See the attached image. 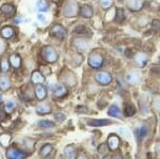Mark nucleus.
<instances>
[{"label": "nucleus", "mask_w": 160, "mask_h": 159, "mask_svg": "<svg viewBox=\"0 0 160 159\" xmlns=\"http://www.w3.org/2000/svg\"><path fill=\"white\" fill-rule=\"evenodd\" d=\"M94 14V11H93L92 7L89 6V4H84V6L80 7V11H79V15L82 17V18H91Z\"/></svg>", "instance_id": "dca6fc26"}, {"label": "nucleus", "mask_w": 160, "mask_h": 159, "mask_svg": "<svg viewBox=\"0 0 160 159\" xmlns=\"http://www.w3.org/2000/svg\"><path fill=\"white\" fill-rule=\"evenodd\" d=\"M62 77V81L65 86H69V87H74L75 84L77 83V78L75 76V74L71 71H66L65 73H63L61 75Z\"/></svg>", "instance_id": "6e6552de"}, {"label": "nucleus", "mask_w": 160, "mask_h": 159, "mask_svg": "<svg viewBox=\"0 0 160 159\" xmlns=\"http://www.w3.org/2000/svg\"><path fill=\"white\" fill-rule=\"evenodd\" d=\"M112 124V122L110 120L107 119H97V120H90L88 122V125L93 127H102V126H107V125Z\"/></svg>", "instance_id": "aec40b11"}, {"label": "nucleus", "mask_w": 160, "mask_h": 159, "mask_svg": "<svg viewBox=\"0 0 160 159\" xmlns=\"http://www.w3.org/2000/svg\"><path fill=\"white\" fill-rule=\"evenodd\" d=\"M108 150H109V147H106V144H102V145H100V147H98V152H99L100 154H102V153L107 154Z\"/></svg>", "instance_id": "79ce46f5"}, {"label": "nucleus", "mask_w": 160, "mask_h": 159, "mask_svg": "<svg viewBox=\"0 0 160 159\" xmlns=\"http://www.w3.org/2000/svg\"><path fill=\"white\" fill-rule=\"evenodd\" d=\"M88 63L94 70H98L104 65V57L98 51H93L90 53L89 59H88Z\"/></svg>", "instance_id": "20e7f679"}, {"label": "nucleus", "mask_w": 160, "mask_h": 159, "mask_svg": "<svg viewBox=\"0 0 160 159\" xmlns=\"http://www.w3.org/2000/svg\"><path fill=\"white\" fill-rule=\"evenodd\" d=\"M15 34V30L13 27H10V26H4V27L1 28L0 30V35H1L2 38L4 40H10L14 37Z\"/></svg>", "instance_id": "2eb2a0df"}, {"label": "nucleus", "mask_w": 160, "mask_h": 159, "mask_svg": "<svg viewBox=\"0 0 160 159\" xmlns=\"http://www.w3.org/2000/svg\"><path fill=\"white\" fill-rule=\"evenodd\" d=\"M125 114L127 115V117H132L133 114L136 113V107L135 105H132L131 102H128V104L125 105Z\"/></svg>", "instance_id": "7c9ffc66"}, {"label": "nucleus", "mask_w": 160, "mask_h": 159, "mask_svg": "<svg viewBox=\"0 0 160 159\" xmlns=\"http://www.w3.org/2000/svg\"><path fill=\"white\" fill-rule=\"evenodd\" d=\"M52 150H53L52 145L49 144V143H47V144L43 145V147H41L40 152H38V155H40V157L42 159H45L50 155L51 152H52Z\"/></svg>", "instance_id": "4be33fe9"}, {"label": "nucleus", "mask_w": 160, "mask_h": 159, "mask_svg": "<svg viewBox=\"0 0 160 159\" xmlns=\"http://www.w3.org/2000/svg\"><path fill=\"white\" fill-rule=\"evenodd\" d=\"M37 7L38 10L40 12H47L49 11V6L47 4V2L45 1V0H38L37 1Z\"/></svg>", "instance_id": "c756f323"}, {"label": "nucleus", "mask_w": 160, "mask_h": 159, "mask_svg": "<svg viewBox=\"0 0 160 159\" xmlns=\"http://www.w3.org/2000/svg\"><path fill=\"white\" fill-rule=\"evenodd\" d=\"M108 114H109L110 117H118V119H121V117H122V112H121L120 108H118L117 105H111V107L109 108V111H108Z\"/></svg>", "instance_id": "a878e982"}, {"label": "nucleus", "mask_w": 160, "mask_h": 159, "mask_svg": "<svg viewBox=\"0 0 160 159\" xmlns=\"http://www.w3.org/2000/svg\"><path fill=\"white\" fill-rule=\"evenodd\" d=\"M73 60H74L75 65L79 66L80 64H81L82 62H83V57H82L81 53L77 52V53H75V55L73 56Z\"/></svg>", "instance_id": "72a5a7b5"}, {"label": "nucleus", "mask_w": 160, "mask_h": 159, "mask_svg": "<svg viewBox=\"0 0 160 159\" xmlns=\"http://www.w3.org/2000/svg\"><path fill=\"white\" fill-rule=\"evenodd\" d=\"M145 0H127V7L130 11L139 12L143 9Z\"/></svg>", "instance_id": "9d476101"}, {"label": "nucleus", "mask_w": 160, "mask_h": 159, "mask_svg": "<svg viewBox=\"0 0 160 159\" xmlns=\"http://www.w3.org/2000/svg\"><path fill=\"white\" fill-rule=\"evenodd\" d=\"M0 11H1L2 14L6 15V16H8V17H13V16H15V14H16V10H15V7L10 3L3 4V6L0 7Z\"/></svg>", "instance_id": "6ab92c4d"}, {"label": "nucleus", "mask_w": 160, "mask_h": 159, "mask_svg": "<svg viewBox=\"0 0 160 159\" xmlns=\"http://www.w3.org/2000/svg\"><path fill=\"white\" fill-rule=\"evenodd\" d=\"M152 27H153L154 31H159L160 30V20L154 19L153 22H152Z\"/></svg>", "instance_id": "58836bf2"}, {"label": "nucleus", "mask_w": 160, "mask_h": 159, "mask_svg": "<svg viewBox=\"0 0 160 159\" xmlns=\"http://www.w3.org/2000/svg\"><path fill=\"white\" fill-rule=\"evenodd\" d=\"M41 73L43 74L44 77H48L51 74V70L48 66H46V65H42L41 66V70H40Z\"/></svg>", "instance_id": "c9c22d12"}, {"label": "nucleus", "mask_w": 160, "mask_h": 159, "mask_svg": "<svg viewBox=\"0 0 160 159\" xmlns=\"http://www.w3.org/2000/svg\"><path fill=\"white\" fill-rule=\"evenodd\" d=\"M74 47L79 52H83V51L89 49V43H88L86 38L78 37L74 41Z\"/></svg>", "instance_id": "9b49d317"}, {"label": "nucleus", "mask_w": 160, "mask_h": 159, "mask_svg": "<svg viewBox=\"0 0 160 159\" xmlns=\"http://www.w3.org/2000/svg\"><path fill=\"white\" fill-rule=\"evenodd\" d=\"M11 86H12V82L9 76L6 75V74L0 76V90H1L2 92H6L8 90H10Z\"/></svg>", "instance_id": "f3484780"}, {"label": "nucleus", "mask_w": 160, "mask_h": 159, "mask_svg": "<svg viewBox=\"0 0 160 159\" xmlns=\"http://www.w3.org/2000/svg\"><path fill=\"white\" fill-rule=\"evenodd\" d=\"M34 94L38 101L43 102L47 97V89L44 84H37L34 88Z\"/></svg>", "instance_id": "ddd939ff"}, {"label": "nucleus", "mask_w": 160, "mask_h": 159, "mask_svg": "<svg viewBox=\"0 0 160 159\" xmlns=\"http://www.w3.org/2000/svg\"><path fill=\"white\" fill-rule=\"evenodd\" d=\"M31 82L34 86L37 84H43L45 82V77L40 71H34L31 74Z\"/></svg>", "instance_id": "4468645a"}, {"label": "nucleus", "mask_w": 160, "mask_h": 159, "mask_svg": "<svg viewBox=\"0 0 160 159\" xmlns=\"http://www.w3.org/2000/svg\"><path fill=\"white\" fill-rule=\"evenodd\" d=\"M7 50V43L4 38L0 37V56H2Z\"/></svg>", "instance_id": "e433bc0d"}, {"label": "nucleus", "mask_w": 160, "mask_h": 159, "mask_svg": "<svg viewBox=\"0 0 160 159\" xmlns=\"http://www.w3.org/2000/svg\"><path fill=\"white\" fill-rule=\"evenodd\" d=\"M6 119H7V112L4 111V109H2L0 107V122L4 121Z\"/></svg>", "instance_id": "a19ab883"}, {"label": "nucleus", "mask_w": 160, "mask_h": 159, "mask_svg": "<svg viewBox=\"0 0 160 159\" xmlns=\"http://www.w3.org/2000/svg\"><path fill=\"white\" fill-rule=\"evenodd\" d=\"M41 55L44 61H46L47 63H56L59 60V53L57 52V50L52 46L46 45L41 49Z\"/></svg>", "instance_id": "f257e3e1"}, {"label": "nucleus", "mask_w": 160, "mask_h": 159, "mask_svg": "<svg viewBox=\"0 0 160 159\" xmlns=\"http://www.w3.org/2000/svg\"><path fill=\"white\" fill-rule=\"evenodd\" d=\"M6 157L7 159H26L28 157V153L15 145H10L7 148Z\"/></svg>", "instance_id": "7ed1b4c3"}, {"label": "nucleus", "mask_w": 160, "mask_h": 159, "mask_svg": "<svg viewBox=\"0 0 160 159\" xmlns=\"http://www.w3.org/2000/svg\"><path fill=\"white\" fill-rule=\"evenodd\" d=\"M157 152L160 154V142L158 143V145H157Z\"/></svg>", "instance_id": "09e8293b"}, {"label": "nucleus", "mask_w": 160, "mask_h": 159, "mask_svg": "<svg viewBox=\"0 0 160 159\" xmlns=\"http://www.w3.org/2000/svg\"><path fill=\"white\" fill-rule=\"evenodd\" d=\"M86 30L87 29L83 25H80L76 28V29H75V32H76L77 34H84V33H86Z\"/></svg>", "instance_id": "ea45409f"}, {"label": "nucleus", "mask_w": 160, "mask_h": 159, "mask_svg": "<svg viewBox=\"0 0 160 159\" xmlns=\"http://www.w3.org/2000/svg\"><path fill=\"white\" fill-rule=\"evenodd\" d=\"M38 126L43 129H49V128H53L56 126V124L50 120H40L38 122Z\"/></svg>", "instance_id": "bb28decb"}, {"label": "nucleus", "mask_w": 160, "mask_h": 159, "mask_svg": "<svg viewBox=\"0 0 160 159\" xmlns=\"http://www.w3.org/2000/svg\"><path fill=\"white\" fill-rule=\"evenodd\" d=\"M80 11V7L78 4V2L75 1V0H68L64 6V16L68 17V18H74L77 15L79 14Z\"/></svg>", "instance_id": "f03ea898"}, {"label": "nucleus", "mask_w": 160, "mask_h": 159, "mask_svg": "<svg viewBox=\"0 0 160 159\" xmlns=\"http://www.w3.org/2000/svg\"><path fill=\"white\" fill-rule=\"evenodd\" d=\"M38 19L40 20L41 22H46V16L43 13H40V14L38 15Z\"/></svg>", "instance_id": "37998d69"}, {"label": "nucleus", "mask_w": 160, "mask_h": 159, "mask_svg": "<svg viewBox=\"0 0 160 159\" xmlns=\"http://www.w3.org/2000/svg\"><path fill=\"white\" fill-rule=\"evenodd\" d=\"M110 159H122V157H121L120 154H114V155L111 156Z\"/></svg>", "instance_id": "49530a36"}, {"label": "nucleus", "mask_w": 160, "mask_h": 159, "mask_svg": "<svg viewBox=\"0 0 160 159\" xmlns=\"http://www.w3.org/2000/svg\"><path fill=\"white\" fill-rule=\"evenodd\" d=\"M9 61H10V64H11L14 68H16V70H18V68H20V66H22V58H20L17 53H13V55L10 56Z\"/></svg>", "instance_id": "5701e85b"}, {"label": "nucleus", "mask_w": 160, "mask_h": 159, "mask_svg": "<svg viewBox=\"0 0 160 159\" xmlns=\"http://www.w3.org/2000/svg\"><path fill=\"white\" fill-rule=\"evenodd\" d=\"M11 140H12V136L8 132H3V134L0 135V145L3 147H9L11 144Z\"/></svg>", "instance_id": "b1692460"}, {"label": "nucleus", "mask_w": 160, "mask_h": 159, "mask_svg": "<svg viewBox=\"0 0 160 159\" xmlns=\"http://www.w3.org/2000/svg\"><path fill=\"white\" fill-rule=\"evenodd\" d=\"M99 4L102 10H109L113 6V0H100Z\"/></svg>", "instance_id": "2f4dec72"}, {"label": "nucleus", "mask_w": 160, "mask_h": 159, "mask_svg": "<svg viewBox=\"0 0 160 159\" xmlns=\"http://www.w3.org/2000/svg\"><path fill=\"white\" fill-rule=\"evenodd\" d=\"M135 61H136V63L138 64V66L143 67V66H145L146 63H148V55H145L144 52H138L135 56Z\"/></svg>", "instance_id": "412c9836"}, {"label": "nucleus", "mask_w": 160, "mask_h": 159, "mask_svg": "<svg viewBox=\"0 0 160 159\" xmlns=\"http://www.w3.org/2000/svg\"><path fill=\"white\" fill-rule=\"evenodd\" d=\"M15 109V102L10 101V102H7L6 105H4V111L7 112V113H11L13 112V110Z\"/></svg>", "instance_id": "473e14b6"}, {"label": "nucleus", "mask_w": 160, "mask_h": 159, "mask_svg": "<svg viewBox=\"0 0 160 159\" xmlns=\"http://www.w3.org/2000/svg\"><path fill=\"white\" fill-rule=\"evenodd\" d=\"M112 75L106 71H99L95 74V80L102 86H108L112 81Z\"/></svg>", "instance_id": "39448f33"}, {"label": "nucleus", "mask_w": 160, "mask_h": 159, "mask_svg": "<svg viewBox=\"0 0 160 159\" xmlns=\"http://www.w3.org/2000/svg\"><path fill=\"white\" fill-rule=\"evenodd\" d=\"M68 87L65 86L64 83H57L52 87V93L53 96L59 97V98H62L68 94Z\"/></svg>", "instance_id": "1a4fd4ad"}, {"label": "nucleus", "mask_w": 160, "mask_h": 159, "mask_svg": "<svg viewBox=\"0 0 160 159\" xmlns=\"http://www.w3.org/2000/svg\"><path fill=\"white\" fill-rule=\"evenodd\" d=\"M10 67H11V64H10L9 59L3 58L0 60V72L2 74H7L10 71Z\"/></svg>", "instance_id": "cd10ccee"}, {"label": "nucleus", "mask_w": 160, "mask_h": 159, "mask_svg": "<svg viewBox=\"0 0 160 159\" xmlns=\"http://www.w3.org/2000/svg\"><path fill=\"white\" fill-rule=\"evenodd\" d=\"M154 105H155V107H156L157 109L160 110V97H156V98H155Z\"/></svg>", "instance_id": "c03bdc74"}, {"label": "nucleus", "mask_w": 160, "mask_h": 159, "mask_svg": "<svg viewBox=\"0 0 160 159\" xmlns=\"http://www.w3.org/2000/svg\"><path fill=\"white\" fill-rule=\"evenodd\" d=\"M107 145L109 147V150L111 151H115L118 148V145H120V139L117 135H110L109 138H108L107 141Z\"/></svg>", "instance_id": "a211bd4d"}, {"label": "nucleus", "mask_w": 160, "mask_h": 159, "mask_svg": "<svg viewBox=\"0 0 160 159\" xmlns=\"http://www.w3.org/2000/svg\"><path fill=\"white\" fill-rule=\"evenodd\" d=\"M76 159H89V158H88L87 157V156L86 155H84V154H79V155L78 156H77V158Z\"/></svg>", "instance_id": "a18cd8bd"}, {"label": "nucleus", "mask_w": 160, "mask_h": 159, "mask_svg": "<svg viewBox=\"0 0 160 159\" xmlns=\"http://www.w3.org/2000/svg\"><path fill=\"white\" fill-rule=\"evenodd\" d=\"M51 110H52L51 104H50V102H40V104L37 106V108H35L37 113L40 114V115H46V114L50 113Z\"/></svg>", "instance_id": "f8f14e48"}, {"label": "nucleus", "mask_w": 160, "mask_h": 159, "mask_svg": "<svg viewBox=\"0 0 160 159\" xmlns=\"http://www.w3.org/2000/svg\"><path fill=\"white\" fill-rule=\"evenodd\" d=\"M55 119L59 122H63L66 120V117H65V114L62 113V112H58V113L55 114Z\"/></svg>", "instance_id": "4c0bfd02"}, {"label": "nucleus", "mask_w": 160, "mask_h": 159, "mask_svg": "<svg viewBox=\"0 0 160 159\" xmlns=\"http://www.w3.org/2000/svg\"><path fill=\"white\" fill-rule=\"evenodd\" d=\"M115 17H117L118 22H123V20H124V17H125V15H124L123 9H118L117 11H115Z\"/></svg>", "instance_id": "f704fd0d"}, {"label": "nucleus", "mask_w": 160, "mask_h": 159, "mask_svg": "<svg viewBox=\"0 0 160 159\" xmlns=\"http://www.w3.org/2000/svg\"><path fill=\"white\" fill-rule=\"evenodd\" d=\"M64 154H65L68 159H74L77 156L76 148H75V147H73V145H68V147L64 148Z\"/></svg>", "instance_id": "c85d7f7f"}, {"label": "nucleus", "mask_w": 160, "mask_h": 159, "mask_svg": "<svg viewBox=\"0 0 160 159\" xmlns=\"http://www.w3.org/2000/svg\"><path fill=\"white\" fill-rule=\"evenodd\" d=\"M148 134V127L146 126H140L136 129V139L138 142H141L144 139V137Z\"/></svg>", "instance_id": "393cba45"}, {"label": "nucleus", "mask_w": 160, "mask_h": 159, "mask_svg": "<svg viewBox=\"0 0 160 159\" xmlns=\"http://www.w3.org/2000/svg\"><path fill=\"white\" fill-rule=\"evenodd\" d=\"M22 22V17H16V18H15L14 19V22H15V24H20V22Z\"/></svg>", "instance_id": "de8ad7c7"}, {"label": "nucleus", "mask_w": 160, "mask_h": 159, "mask_svg": "<svg viewBox=\"0 0 160 159\" xmlns=\"http://www.w3.org/2000/svg\"><path fill=\"white\" fill-rule=\"evenodd\" d=\"M125 79H126V81H127V83L131 84V86H135V84H138L139 82H140L142 77H141L140 72L130 71V72H128V73L126 74Z\"/></svg>", "instance_id": "0eeeda50"}, {"label": "nucleus", "mask_w": 160, "mask_h": 159, "mask_svg": "<svg viewBox=\"0 0 160 159\" xmlns=\"http://www.w3.org/2000/svg\"><path fill=\"white\" fill-rule=\"evenodd\" d=\"M49 33L51 37L58 38V40H63V38L66 37V34H68V31H66V29L62 25L56 24L51 27Z\"/></svg>", "instance_id": "423d86ee"}]
</instances>
